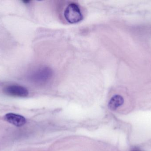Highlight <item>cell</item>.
Here are the masks:
<instances>
[{
    "label": "cell",
    "mask_w": 151,
    "mask_h": 151,
    "mask_svg": "<svg viewBox=\"0 0 151 151\" xmlns=\"http://www.w3.org/2000/svg\"><path fill=\"white\" fill-rule=\"evenodd\" d=\"M23 2H24V3H29V2H30V1H23Z\"/></svg>",
    "instance_id": "6"
},
{
    "label": "cell",
    "mask_w": 151,
    "mask_h": 151,
    "mask_svg": "<svg viewBox=\"0 0 151 151\" xmlns=\"http://www.w3.org/2000/svg\"><path fill=\"white\" fill-rule=\"evenodd\" d=\"M4 94L8 95L17 97H26L29 95L27 89L19 85H10L4 88Z\"/></svg>",
    "instance_id": "2"
},
{
    "label": "cell",
    "mask_w": 151,
    "mask_h": 151,
    "mask_svg": "<svg viewBox=\"0 0 151 151\" xmlns=\"http://www.w3.org/2000/svg\"><path fill=\"white\" fill-rule=\"evenodd\" d=\"M4 118L6 121L17 127L22 126L26 123L24 117L16 113H7L4 116Z\"/></svg>",
    "instance_id": "3"
},
{
    "label": "cell",
    "mask_w": 151,
    "mask_h": 151,
    "mask_svg": "<svg viewBox=\"0 0 151 151\" xmlns=\"http://www.w3.org/2000/svg\"><path fill=\"white\" fill-rule=\"evenodd\" d=\"M124 103V98L119 95H116L113 97L108 104V107L112 111H115Z\"/></svg>",
    "instance_id": "5"
},
{
    "label": "cell",
    "mask_w": 151,
    "mask_h": 151,
    "mask_svg": "<svg viewBox=\"0 0 151 151\" xmlns=\"http://www.w3.org/2000/svg\"><path fill=\"white\" fill-rule=\"evenodd\" d=\"M66 20L71 24H75L81 21L83 16L79 6L75 3H71L66 7L64 12Z\"/></svg>",
    "instance_id": "1"
},
{
    "label": "cell",
    "mask_w": 151,
    "mask_h": 151,
    "mask_svg": "<svg viewBox=\"0 0 151 151\" xmlns=\"http://www.w3.org/2000/svg\"></svg>",
    "instance_id": "7"
},
{
    "label": "cell",
    "mask_w": 151,
    "mask_h": 151,
    "mask_svg": "<svg viewBox=\"0 0 151 151\" xmlns=\"http://www.w3.org/2000/svg\"><path fill=\"white\" fill-rule=\"evenodd\" d=\"M52 75V71L45 67L40 69L34 75L33 79L36 82H44L48 80Z\"/></svg>",
    "instance_id": "4"
}]
</instances>
